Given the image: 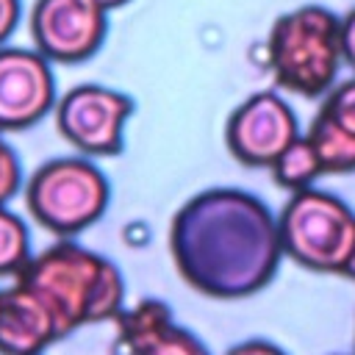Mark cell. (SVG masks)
Returning <instances> with one entry per match:
<instances>
[{
    "label": "cell",
    "mask_w": 355,
    "mask_h": 355,
    "mask_svg": "<svg viewBox=\"0 0 355 355\" xmlns=\"http://www.w3.org/2000/svg\"><path fill=\"white\" fill-rule=\"evenodd\" d=\"M178 275L214 300H241L266 288L283 258L272 211L241 189H205L186 200L169 225Z\"/></svg>",
    "instance_id": "cell-1"
},
{
    "label": "cell",
    "mask_w": 355,
    "mask_h": 355,
    "mask_svg": "<svg viewBox=\"0 0 355 355\" xmlns=\"http://www.w3.org/2000/svg\"><path fill=\"white\" fill-rule=\"evenodd\" d=\"M17 283L42 297L61 338L83 324L116 319L125 308V280L116 263L75 241H58L33 255L17 272Z\"/></svg>",
    "instance_id": "cell-2"
},
{
    "label": "cell",
    "mask_w": 355,
    "mask_h": 355,
    "mask_svg": "<svg viewBox=\"0 0 355 355\" xmlns=\"http://www.w3.org/2000/svg\"><path fill=\"white\" fill-rule=\"evenodd\" d=\"M266 61L280 89L300 97L327 94L344 61L341 19L322 6H300L277 17L266 39Z\"/></svg>",
    "instance_id": "cell-3"
},
{
    "label": "cell",
    "mask_w": 355,
    "mask_h": 355,
    "mask_svg": "<svg viewBox=\"0 0 355 355\" xmlns=\"http://www.w3.org/2000/svg\"><path fill=\"white\" fill-rule=\"evenodd\" d=\"M111 202L108 178L80 155L44 161L25 186L31 216L55 236H75L92 227Z\"/></svg>",
    "instance_id": "cell-4"
},
{
    "label": "cell",
    "mask_w": 355,
    "mask_h": 355,
    "mask_svg": "<svg viewBox=\"0 0 355 355\" xmlns=\"http://www.w3.org/2000/svg\"><path fill=\"white\" fill-rule=\"evenodd\" d=\"M283 255L311 272L344 275L355 250V214L344 200L302 189L294 191L277 216Z\"/></svg>",
    "instance_id": "cell-5"
},
{
    "label": "cell",
    "mask_w": 355,
    "mask_h": 355,
    "mask_svg": "<svg viewBox=\"0 0 355 355\" xmlns=\"http://www.w3.org/2000/svg\"><path fill=\"white\" fill-rule=\"evenodd\" d=\"M133 116V100L100 83L72 86L55 103V128L83 155H119L122 128Z\"/></svg>",
    "instance_id": "cell-6"
},
{
    "label": "cell",
    "mask_w": 355,
    "mask_h": 355,
    "mask_svg": "<svg viewBox=\"0 0 355 355\" xmlns=\"http://www.w3.org/2000/svg\"><path fill=\"white\" fill-rule=\"evenodd\" d=\"M108 33V8L97 0H36L31 11L33 47L55 64L92 58Z\"/></svg>",
    "instance_id": "cell-7"
},
{
    "label": "cell",
    "mask_w": 355,
    "mask_h": 355,
    "mask_svg": "<svg viewBox=\"0 0 355 355\" xmlns=\"http://www.w3.org/2000/svg\"><path fill=\"white\" fill-rule=\"evenodd\" d=\"M297 136V116L277 92H255L225 125L227 150L244 166H272Z\"/></svg>",
    "instance_id": "cell-8"
},
{
    "label": "cell",
    "mask_w": 355,
    "mask_h": 355,
    "mask_svg": "<svg viewBox=\"0 0 355 355\" xmlns=\"http://www.w3.org/2000/svg\"><path fill=\"white\" fill-rule=\"evenodd\" d=\"M50 58L36 47H0V130H25L55 105Z\"/></svg>",
    "instance_id": "cell-9"
},
{
    "label": "cell",
    "mask_w": 355,
    "mask_h": 355,
    "mask_svg": "<svg viewBox=\"0 0 355 355\" xmlns=\"http://www.w3.org/2000/svg\"><path fill=\"white\" fill-rule=\"evenodd\" d=\"M61 338L53 311L28 286L14 283L0 305V355H42Z\"/></svg>",
    "instance_id": "cell-10"
},
{
    "label": "cell",
    "mask_w": 355,
    "mask_h": 355,
    "mask_svg": "<svg viewBox=\"0 0 355 355\" xmlns=\"http://www.w3.org/2000/svg\"><path fill=\"white\" fill-rule=\"evenodd\" d=\"M308 141L313 144L324 175H347L355 172V133L341 125L333 114L319 108L308 128Z\"/></svg>",
    "instance_id": "cell-11"
},
{
    "label": "cell",
    "mask_w": 355,
    "mask_h": 355,
    "mask_svg": "<svg viewBox=\"0 0 355 355\" xmlns=\"http://www.w3.org/2000/svg\"><path fill=\"white\" fill-rule=\"evenodd\" d=\"M114 322H116L119 341L133 355L141 344H147L153 336H158L164 327L172 324V308L164 300L147 297V300H141L130 308H122Z\"/></svg>",
    "instance_id": "cell-12"
},
{
    "label": "cell",
    "mask_w": 355,
    "mask_h": 355,
    "mask_svg": "<svg viewBox=\"0 0 355 355\" xmlns=\"http://www.w3.org/2000/svg\"><path fill=\"white\" fill-rule=\"evenodd\" d=\"M269 169H272L275 183H277L280 189L291 191V194H294V191H302V189H311L313 180H316L319 175H324V172H322V164H319V155H316L313 144L308 141V136H297V139L280 153V158H277Z\"/></svg>",
    "instance_id": "cell-13"
},
{
    "label": "cell",
    "mask_w": 355,
    "mask_h": 355,
    "mask_svg": "<svg viewBox=\"0 0 355 355\" xmlns=\"http://www.w3.org/2000/svg\"><path fill=\"white\" fill-rule=\"evenodd\" d=\"M31 258V236L25 222L8 208H0V275H17Z\"/></svg>",
    "instance_id": "cell-14"
},
{
    "label": "cell",
    "mask_w": 355,
    "mask_h": 355,
    "mask_svg": "<svg viewBox=\"0 0 355 355\" xmlns=\"http://www.w3.org/2000/svg\"><path fill=\"white\" fill-rule=\"evenodd\" d=\"M133 355H211V352L191 330L172 322L158 336H153L147 344H141Z\"/></svg>",
    "instance_id": "cell-15"
},
{
    "label": "cell",
    "mask_w": 355,
    "mask_h": 355,
    "mask_svg": "<svg viewBox=\"0 0 355 355\" xmlns=\"http://www.w3.org/2000/svg\"><path fill=\"white\" fill-rule=\"evenodd\" d=\"M322 108L327 114H333L341 125H347L352 133H355V75L338 86H333L327 94H324V103Z\"/></svg>",
    "instance_id": "cell-16"
},
{
    "label": "cell",
    "mask_w": 355,
    "mask_h": 355,
    "mask_svg": "<svg viewBox=\"0 0 355 355\" xmlns=\"http://www.w3.org/2000/svg\"><path fill=\"white\" fill-rule=\"evenodd\" d=\"M19 186H22V164L17 153L6 147V153L0 155V208H6V202L19 191Z\"/></svg>",
    "instance_id": "cell-17"
},
{
    "label": "cell",
    "mask_w": 355,
    "mask_h": 355,
    "mask_svg": "<svg viewBox=\"0 0 355 355\" xmlns=\"http://www.w3.org/2000/svg\"><path fill=\"white\" fill-rule=\"evenodd\" d=\"M22 17V3L19 0H0V47L11 39Z\"/></svg>",
    "instance_id": "cell-18"
},
{
    "label": "cell",
    "mask_w": 355,
    "mask_h": 355,
    "mask_svg": "<svg viewBox=\"0 0 355 355\" xmlns=\"http://www.w3.org/2000/svg\"><path fill=\"white\" fill-rule=\"evenodd\" d=\"M341 53L344 64L355 72V8L341 19Z\"/></svg>",
    "instance_id": "cell-19"
},
{
    "label": "cell",
    "mask_w": 355,
    "mask_h": 355,
    "mask_svg": "<svg viewBox=\"0 0 355 355\" xmlns=\"http://www.w3.org/2000/svg\"><path fill=\"white\" fill-rule=\"evenodd\" d=\"M225 355H286L277 344L272 341H263V338H250V341H241L236 347H230Z\"/></svg>",
    "instance_id": "cell-20"
},
{
    "label": "cell",
    "mask_w": 355,
    "mask_h": 355,
    "mask_svg": "<svg viewBox=\"0 0 355 355\" xmlns=\"http://www.w3.org/2000/svg\"><path fill=\"white\" fill-rule=\"evenodd\" d=\"M97 3L111 11V8H119V6H125V3H130V0H97Z\"/></svg>",
    "instance_id": "cell-21"
},
{
    "label": "cell",
    "mask_w": 355,
    "mask_h": 355,
    "mask_svg": "<svg viewBox=\"0 0 355 355\" xmlns=\"http://www.w3.org/2000/svg\"><path fill=\"white\" fill-rule=\"evenodd\" d=\"M349 280H355V250H352V258H349V263H347V272H344Z\"/></svg>",
    "instance_id": "cell-22"
},
{
    "label": "cell",
    "mask_w": 355,
    "mask_h": 355,
    "mask_svg": "<svg viewBox=\"0 0 355 355\" xmlns=\"http://www.w3.org/2000/svg\"><path fill=\"white\" fill-rule=\"evenodd\" d=\"M0 133H3V130H0ZM6 147H8V144H6V141H3V136H0V155L6 153Z\"/></svg>",
    "instance_id": "cell-23"
},
{
    "label": "cell",
    "mask_w": 355,
    "mask_h": 355,
    "mask_svg": "<svg viewBox=\"0 0 355 355\" xmlns=\"http://www.w3.org/2000/svg\"><path fill=\"white\" fill-rule=\"evenodd\" d=\"M0 305H3V291H0Z\"/></svg>",
    "instance_id": "cell-24"
}]
</instances>
